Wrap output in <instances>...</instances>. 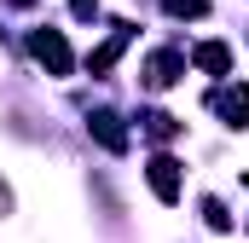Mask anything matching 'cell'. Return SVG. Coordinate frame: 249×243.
<instances>
[{
	"mask_svg": "<svg viewBox=\"0 0 249 243\" xmlns=\"http://www.w3.org/2000/svg\"><path fill=\"white\" fill-rule=\"evenodd\" d=\"M29 52H35V64H41L47 75H70V69H75L70 41H64L58 29H35V35H29Z\"/></svg>",
	"mask_w": 249,
	"mask_h": 243,
	"instance_id": "obj_1",
	"label": "cell"
},
{
	"mask_svg": "<svg viewBox=\"0 0 249 243\" xmlns=\"http://www.w3.org/2000/svg\"><path fill=\"white\" fill-rule=\"evenodd\" d=\"M145 180H151V191H157L162 203H180V162H174V156H151Z\"/></svg>",
	"mask_w": 249,
	"mask_h": 243,
	"instance_id": "obj_2",
	"label": "cell"
},
{
	"mask_svg": "<svg viewBox=\"0 0 249 243\" xmlns=\"http://www.w3.org/2000/svg\"><path fill=\"white\" fill-rule=\"evenodd\" d=\"M209 104H214L220 116L232 122V127H249V87H244V81H232V87H220V93H214Z\"/></svg>",
	"mask_w": 249,
	"mask_h": 243,
	"instance_id": "obj_3",
	"label": "cell"
},
{
	"mask_svg": "<svg viewBox=\"0 0 249 243\" xmlns=\"http://www.w3.org/2000/svg\"><path fill=\"white\" fill-rule=\"evenodd\" d=\"M87 133H93V139H99L105 151H116V156L127 151V133H122V122L110 116V110H93V122H87Z\"/></svg>",
	"mask_w": 249,
	"mask_h": 243,
	"instance_id": "obj_4",
	"label": "cell"
},
{
	"mask_svg": "<svg viewBox=\"0 0 249 243\" xmlns=\"http://www.w3.org/2000/svg\"><path fill=\"white\" fill-rule=\"evenodd\" d=\"M180 69H186L180 52H157V58L145 64V87H174V81H180Z\"/></svg>",
	"mask_w": 249,
	"mask_h": 243,
	"instance_id": "obj_5",
	"label": "cell"
},
{
	"mask_svg": "<svg viewBox=\"0 0 249 243\" xmlns=\"http://www.w3.org/2000/svg\"><path fill=\"white\" fill-rule=\"evenodd\" d=\"M191 64H197L203 75H226V69H232V47H226V41H203V47L191 52Z\"/></svg>",
	"mask_w": 249,
	"mask_h": 243,
	"instance_id": "obj_6",
	"label": "cell"
},
{
	"mask_svg": "<svg viewBox=\"0 0 249 243\" xmlns=\"http://www.w3.org/2000/svg\"><path fill=\"white\" fill-rule=\"evenodd\" d=\"M127 41H133V29H127V23H116V29H110V41H105V47H99V52L87 58V69H93V75H105L110 64L122 58V47H127Z\"/></svg>",
	"mask_w": 249,
	"mask_h": 243,
	"instance_id": "obj_7",
	"label": "cell"
},
{
	"mask_svg": "<svg viewBox=\"0 0 249 243\" xmlns=\"http://www.w3.org/2000/svg\"><path fill=\"white\" fill-rule=\"evenodd\" d=\"M145 133H151V139H174V133H180V122L157 110V116H145Z\"/></svg>",
	"mask_w": 249,
	"mask_h": 243,
	"instance_id": "obj_8",
	"label": "cell"
},
{
	"mask_svg": "<svg viewBox=\"0 0 249 243\" xmlns=\"http://www.w3.org/2000/svg\"><path fill=\"white\" fill-rule=\"evenodd\" d=\"M162 6H168L174 17H203V12H209V0H162Z\"/></svg>",
	"mask_w": 249,
	"mask_h": 243,
	"instance_id": "obj_9",
	"label": "cell"
},
{
	"mask_svg": "<svg viewBox=\"0 0 249 243\" xmlns=\"http://www.w3.org/2000/svg\"><path fill=\"white\" fill-rule=\"evenodd\" d=\"M203 214H209V226H214V232H226V226H232V214H226L214 197H203Z\"/></svg>",
	"mask_w": 249,
	"mask_h": 243,
	"instance_id": "obj_10",
	"label": "cell"
},
{
	"mask_svg": "<svg viewBox=\"0 0 249 243\" xmlns=\"http://www.w3.org/2000/svg\"><path fill=\"white\" fill-rule=\"evenodd\" d=\"M70 12H75V17H93L99 6H93V0H70Z\"/></svg>",
	"mask_w": 249,
	"mask_h": 243,
	"instance_id": "obj_11",
	"label": "cell"
},
{
	"mask_svg": "<svg viewBox=\"0 0 249 243\" xmlns=\"http://www.w3.org/2000/svg\"><path fill=\"white\" fill-rule=\"evenodd\" d=\"M6 203H12V197H6V185H0V214H6Z\"/></svg>",
	"mask_w": 249,
	"mask_h": 243,
	"instance_id": "obj_12",
	"label": "cell"
}]
</instances>
